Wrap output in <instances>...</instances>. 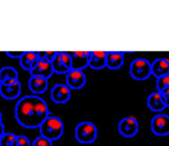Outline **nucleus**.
Listing matches in <instances>:
<instances>
[{
    "label": "nucleus",
    "mask_w": 169,
    "mask_h": 146,
    "mask_svg": "<svg viewBox=\"0 0 169 146\" xmlns=\"http://www.w3.org/2000/svg\"><path fill=\"white\" fill-rule=\"evenodd\" d=\"M50 115L46 101L37 95H28L18 101L15 107V117L21 126L34 129L40 127V124Z\"/></svg>",
    "instance_id": "f257e3e1"
},
{
    "label": "nucleus",
    "mask_w": 169,
    "mask_h": 146,
    "mask_svg": "<svg viewBox=\"0 0 169 146\" xmlns=\"http://www.w3.org/2000/svg\"><path fill=\"white\" fill-rule=\"evenodd\" d=\"M40 133L43 137L52 140H57L63 134V123L59 117H54V115H49L47 119L44 120L40 124Z\"/></svg>",
    "instance_id": "f03ea898"
},
{
    "label": "nucleus",
    "mask_w": 169,
    "mask_h": 146,
    "mask_svg": "<svg viewBox=\"0 0 169 146\" xmlns=\"http://www.w3.org/2000/svg\"><path fill=\"white\" fill-rule=\"evenodd\" d=\"M97 137V129L90 121H82L75 127V139L80 143H93Z\"/></svg>",
    "instance_id": "7ed1b4c3"
},
{
    "label": "nucleus",
    "mask_w": 169,
    "mask_h": 146,
    "mask_svg": "<svg viewBox=\"0 0 169 146\" xmlns=\"http://www.w3.org/2000/svg\"><path fill=\"white\" fill-rule=\"evenodd\" d=\"M129 73L135 80H146L151 76L150 61L146 59H135L132 60L129 66Z\"/></svg>",
    "instance_id": "20e7f679"
},
{
    "label": "nucleus",
    "mask_w": 169,
    "mask_h": 146,
    "mask_svg": "<svg viewBox=\"0 0 169 146\" xmlns=\"http://www.w3.org/2000/svg\"><path fill=\"white\" fill-rule=\"evenodd\" d=\"M52 67H53V72L56 73H68L69 70H72V61H71L69 53H65V51L56 53L52 61Z\"/></svg>",
    "instance_id": "39448f33"
},
{
    "label": "nucleus",
    "mask_w": 169,
    "mask_h": 146,
    "mask_svg": "<svg viewBox=\"0 0 169 146\" xmlns=\"http://www.w3.org/2000/svg\"><path fill=\"white\" fill-rule=\"evenodd\" d=\"M151 132L157 136H168L169 134V115L159 113L151 120Z\"/></svg>",
    "instance_id": "423d86ee"
},
{
    "label": "nucleus",
    "mask_w": 169,
    "mask_h": 146,
    "mask_svg": "<svg viewBox=\"0 0 169 146\" xmlns=\"http://www.w3.org/2000/svg\"><path fill=\"white\" fill-rule=\"evenodd\" d=\"M119 133L125 137H132L138 133V121L134 117H125L119 121Z\"/></svg>",
    "instance_id": "0eeeda50"
},
{
    "label": "nucleus",
    "mask_w": 169,
    "mask_h": 146,
    "mask_svg": "<svg viewBox=\"0 0 169 146\" xmlns=\"http://www.w3.org/2000/svg\"><path fill=\"white\" fill-rule=\"evenodd\" d=\"M0 93L6 100H15V98H18L21 93L19 80H10V82L0 83Z\"/></svg>",
    "instance_id": "6e6552de"
},
{
    "label": "nucleus",
    "mask_w": 169,
    "mask_h": 146,
    "mask_svg": "<svg viewBox=\"0 0 169 146\" xmlns=\"http://www.w3.org/2000/svg\"><path fill=\"white\" fill-rule=\"evenodd\" d=\"M50 97H52V101L56 102V104H66L68 101L71 100V89L66 86V85H54L50 91Z\"/></svg>",
    "instance_id": "1a4fd4ad"
},
{
    "label": "nucleus",
    "mask_w": 169,
    "mask_h": 146,
    "mask_svg": "<svg viewBox=\"0 0 169 146\" xmlns=\"http://www.w3.org/2000/svg\"><path fill=\"white\" fill-rule=\"evenodd\" d=\"M85 85V75L82 70H69L66 73V86L69 89H81Z\"/></svg>",
    "instance_id": "9d476101"
},
{
    "label": "nucleus",
    "mask_w": 169,
    "mask_h": 146,
    "mask_svg": "<svg viewBox=\"0 0 169 146\" xmlns=\"http://www.w3.org/2000/svg\"><path fill=\"white\" fill-rule=\"evenodd\" d=\"M29 72H31V76H38V78H43V79H49L53 75V67H52V63L38 60Z\"/></svg>",
    "instance_id": "9b49d317"
},
{
    "label": "nucleus",
    "mask_w": 169,
    "mask_h": 146,
    "mask_svg": "<svg viewBox=\"0 0 169 146\" xmlns=\"http://www.w3.org/2000/svg\"><path fill=\"white\" fill-rule=\"evenodd\" d=\"M69 56L72 61V70H82L84 67L88 66L90 51H75V53H69Z\"/></svg>",
    "instance_id": "f8f14e48"
},
{
    "label": "nucleus",
    "mask_w": 169,
    "mask_h": 146,
    "mask_svg": "<svg viewBox=\"0 0 169 146\" xmlns=\"http://www.w3.org/2000/svg\"><path fill=\"white\" fill-rule=\"evenodd\" d=\"M151 75L157 79L165 75H169V60L168 59H156L153 63H150Z\"/></svg>",
    "instance_id": "ddd939ff"
},
{
    "label": "nucleus",
    "mask_w": 169,
    "mask_h": 146,
    "mask_svg": "<svg viewBox=\"0 0 169 146\" xmlns=\"http://www.w3.org/2000/svg\"><path fill=\"white\" fill-rule=\"evenodd\" d=\"M88 66L91 69L100 70L106 66V51H90Z\"/></svg>",
    "instance_id": "4468645a"
},
{
    "label": "nucleus",
    "mask_w": 169,
    "mask_h": 146,
    "mask_svg": "<svg viewBox=\"0 0 169 146\" xmlns=\"http://www.w3.org/2000/svg\"><path fill=\"white\" fill-rule=\"evenodd\" d=\"M124 64V53L121 51H109L106 53V66L112 70L119 69Z\"/></svg>",
    "instance_id": "2eb2a0df"
},
{
    "label": "nucleus",
    "mask_w": 169,
    "mask_h": 146,
    "mask_svg": "<svg viewBox=\"0 0 169 146\" xmlns=\"http://www.w3.org/2000/svg\"><path fill=\"white\" fill-rule=\"evenodd\" d=\"M28 88L33 93H43L47 89V79H43L38 76H31L28 80Z\"/></svg>",
    "instance_id": "dca6fc26"
},
{
    "label": "nucleus",
    "mask_w": 169,
    "mask_h": 146,
    "mask_svg": "<svg viewBox=\"0 0 169 146\" xmlns=\"http://www.w3.org/2000/svg\"><path fill=\"white\" fill-rule=\"evenodd\" d=\"M147 105L151 111H155V113H160L163 108H165V104H163L162 101V95L159 92H151L149 95V98H147Z\"/></svg>",
    "instance_id": "f3484780"
},
{
    "label": "nucleus",
    "mask_w": 169,
    "mask_h": 146,
    "mask_svg": "<svg viewBox=\"0 0 169 146\" xmlns=\"http://www.w3.org/2000/svg\"><path fill=\"white\" fill-rule=\"evenodd\" d=\"M38 61V56L35 51H25L21 57V67L25 70H31Z\"/></svg>",
    "instance_id": "a211bd4d"
},
{
    "label": "nucleus",
    "mask_w": 169,
    "mask_h": 146,
    "mask_svg": "<svg viewBox=\"0 0 169 146\" xmlns=\"http://www.w3.org/2000/svg\"><path fill=\"white\" fill-rule=\"evenodd\" d=\"M10 80H18V72L15 70V67H3L0 69V83L10 82Z\"/></svg>",
    "instance_id": "6ab92c4d"
},
{
    "label": "nucleus",
    "mask_w": 169,
    "mask_h": 146,
    "mask_svg": "<svg viewBox=\"0 0 169 146\" xmlns=\"http://www.w3.org/2000/svg\"><path fill=\"white\" fill-rule=\"evenodd\" d=\"M15 139H16V134H14V133H5L0 137V146H14Z\"/></svg>",
    "instance_id": "aec40b11"
},
{
    "label": "nucleus",
    "mask_w": 169,
    "mask_h": 146,
    "mask_svg": "<svg viewBox=\"0 0 169 146\" xmlns=\"http://www.w3.org/2000/svg\"><path fill=\"white\" fill-rule=\"evenodd\" d=\"M156 86H157V92H162L163 89H168L169 88V75H165L162 78H159L156 82Z\"/></svg>",
    "instance_id": "412c9836"
},
{
    "label": "nucleus",
    "mask_w": 169,
    "mask_h": 146,
    "mask_svg": "<svg viewBox=\"0 0 169 146\" xmlns=\"http://www.w3.org/2000/svg\"><path fill=\"white\" fill-rule=\"evenodd\" d=\"M37 56H38V60H43V61H49V63H52L53 59H54V56H56V51H38Z\"/></svg>",
    "instance_id": "4be33fe9"
},
{
    "label": "nucleus",
    "mask_w": 169,
    "mask_h": 146,
    "mask_svg": "<svg viewBox=\"0 0 169 146\" xmlns=\"http://www.w3.org/2000/svg\"><path fill=\"white\" fill-rule=\"evenodd\" d=\"M14 146H31V143H29V140H28L27 136H16V139H15V143Z\"/></svg>",
    "instance_id": "5701e85b"
},
{
    "label": "nucleus",
    "mask_w": 169,
    "mask_h": 146,
    "mask_svg": "<svg viewBox=\"0 0 169 146\" xmlns=\"http://www.w3.org/2000/svg\"><path fill=\"white\" fill-rule=\"evenodd\" d=\"M33 146H52V142L46 137H43V136H38L37 139L34 140Z\"/></svg>",
    "instance_id": "b1692460"
},
{
    "label": "nucleus",
    "mask_w": 169,
    "mask_h": 146,
    "mask_svg": "<svg viewBox=\"0 0 169 146\" xmlns=\"http://www.w3.org/2000/svg\"><path fill=\"white\" fill-rule=\"evenodd\" d=\"M160 95H162V101L163 104H165V107H169V88L168 89H163L162 92H159Z\"/></svg>",
    "instance_id": "393cba45"
},
{
    "label": "nucleus",
    "mask_w": 169,
    "mask_h": 146,
    "mask_svg": "<svg viewBox=\"0 0 169 146\" xmlns=\"http://www.w3.org/2000/svg\"><path fill=\"white\" fill-rule=\"evenodd\" d=\"M25 53V51H6V54L9 57H22V54Z\"/></svg>",
    "instance_id": "a878e982"
},
{
    "label": "nucleus",
    "mask_w": 169,
    "mask_h": 146,
    "mask_svg": "<svg viewBox=\"0 0 169 146\" xmlns=\"http://www.w3.org/2000/svg\"><path fill=\"white\" fill-rule=\"evenodd\" d=\"M5 134V126H3V121H0V137Z\"/></svg>",
    "instance_id": "bb28decb"
},
{
    "label": "nucleus",
    "mask_w": 169,
    "mask_h": 146,
    "mask_svg": "<svg viewBox=\"0 0 169 146\" xmlns=\"http://www.w3.org/2000/svg\"><path fill=\"white\" fill-rule=\"evenodd\" d=\"M2 119H3V115H2V113H0V121H2Z\"/></svg>",
    "instance_id": "cd10ccee"
}]
</instances>
